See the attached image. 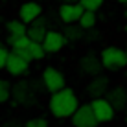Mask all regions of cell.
Wrapping results in <instances>:
<instances>
[{"label": "cell", "mask_w": 127, "mask_h": 127, "mask_svg": "<svg viewBox=\"0 0 127 127\" xmlns=\"http://www.w3.org/2000/svg\"><path fill=\"white\" fill-rule=\"evenodd\" d=\"M79 99H77L76 92L68 87H64L59 92H54L50 96V101H48V109L55 118L59 120H66V118H72L76 114V111L79 109Z\"/></svg>", "instance_id": "6da1fadb"}, {"label": "cell", "mask_w": 127, "mask_h": 127, "mask_svg": "<svg viewBox=\"0 0 127 127\" xmlns=\"http://www.w3.org/2000/svg\"><path fill=\"white\" fill-rule=\"evenodd\" d=\"M101 57V64L105 70H120L127 66V52L120 46H105L99 54Z\"/></svg>", "instance_id": "7a4b0ae2"}, {"label": "cell", "mask_w": 127, "mask_h": 127, "mask_svg": "<svg viewBox=\"0 0 127 127\" xmlns=\"http://www.w3.org/2000/svg\"><path fill=\"white\" fill-rule=\"evenodd\" d=\"M41 83L46 92L54 94L64 89V74L55 66H46L41 74Z\"/></svg>", "instance_id": "3957f363"}, {"label": "cell", "mask_w": 127, "mask_h": 127, "mask_svg": "<svg viewBox=\"0 0 127 127\" xmlns=\"http://www.w3.org/2000/svg\"><path fill=\"white\" fill-rule=\"evenodd\" d=\"M39 90L33 89L32 81H19L13 85V99L20 105H33L37 101Z\"/></svg>", "instance_id": "277c9868"}, {"label": "cell", "mask_w": 127, "mask_h": 127, "mask_svg": "<svg viewBox=\"0 0 127 127\" xmlns=\"http://www.w3.org/2000/svg\"><path fill=\"white\" fill-rule=\"evenodd\" d=\"M90 105H92V111H94V114H96L99 124H109V122L114 120L116 109L111 105V101L107 98H96V99L90 101Z\"/></svg>", "instance_id": "5b68a950"}, {"label": "cell", "mask_w": 127, "mask_h": 127, "mask_svg": "<svg viewBox=\"0 0 127 127\" xmlns=\"http://www.w3.org/2000/svg\"><path fill=\"white\" fill-rule=\"evenodd\" d=\"M70 120H72V125L74 127H96V125L99 124L98 118H96V114H94V111H92V105H90V103L81 105V107L76 111V114L70 118Z\"/></svg>", "instance_id": "8992f818"}, {"label": "cell", "mask_w": 127, "mask_h": 127, "mask_svg": "<svg viewBox=\"0 0 127 127\" xmlns=\"http://www.w3.org/2000/svg\"><path fill=\"white\" fill-rule=\"evenodd\" d=\"M42 17V4L37 2V0H28V2H22L19 7V19L22 20L24 24H33L37 19Z\"/></svg>", "instance_id": "52a82bcc"}, {"label": "cell", "mask_w": 127, "mask_h": 127, "mask_svg": "<svg viewBox=\"0 0 127 127\" xmlns=\"http://www.w3.org/2000/svg\"><path fill=\"white\" fill-rule=\"evenodd\" d=\"M111 90V81H109L107 76L99 74L96 77H90L89 85H87V96L90 99H96V98H105L107 92Z\"/></svg>", "instance_id": "ba28073f"}, {"label": "cell", "mask_w": 127, "mask_h": 127, "mask_svg": "<svg viewBox=\"0 0 127 127\" xmlns=\"http://www.w3.org/2000/svg\"><path fill=\"white\" fill-rule=\"evenodd\" d=\"M83 13H85V7L79 2L77 4H61L57 9L61 22H64V24H77Z\"/></svg>", "instance_id": "9c48e42d"}, {"label": "cell", "mask_w": 127, "mask_h": 127, "mask_svg": "<svg viewBox=\"0 0 127 127\" xmlns=\"http://www.w3.org/2000/svg\"><path fill=\"white\" fill-rule=\"evenodd\" d=\"M6 70L7 74L13 77H20L24 76L26 72L30 70V61L24 59L22 55H19L17 52H9V57H7V63H6Z\"/></svg>", "instance_id": "30bf717a"}, {"label": "cell", "mask_w": 127, "mask_h": 127, "mask_svg": "<svg viewBox=\"0 0 127 127\" xmlns=\"http://www.w3.org/2000/svg\"><path fill=\"white\" fill-rule=\"evenodd\" d=\"M79 70L85 74V76H89V77L99 76L101 70H103L101 57H98L96 54H85V55H81V59H79Z\"/></svg>", "instance_id": "8fae6325"}, {"label": "cell", "mask_w": 127, "mask_h": 127, "mask_svg": "<svg viewBox=\"0 0 127 127\" xmlns=\"http://www.w3.org/2000/svg\"><path fill=\"white\" fill-rule=\"evenodd\" d=\"M66 37H64L63 32H57V30H48L44 41H42V46H44L46 54H57L64 48L66 44Z\"/></svg>", "instance_id": "7c38bea8"}, {"label": "cell", "mask_w": 127, "mask_h": 127, "mask_svg": "<svg viewBox=\"0 0 127 127\" xmlns=\"http://www.w3.org/2000/svg\"><path fill=\"white\" fill-rule=\"evenodd\" d=\"M105 98L111 101V105L116 111H125V107H127V89H124V87H111V90L107 92Z\"/></svg>", "instance_id": "4fadbf2b"}, {"label": "cell", "mask_w": 127, "mask_h": 127, "mask_svg": "<svg viewBox=\"0 0 127 127\" xmlns=\"http://www.w3.org/2000/svg\"><path fill=\"white\" fill-rule=\"evenodd\" d=\"M46 33H48V28H46V19H44V17L37 19L33 24L28 26V37L32 39V41L42 42L44 37H46Z\"/></svg>", "instance_id": "5bb4252c"}, {"label": "cell", "mask_w": 127, "mask_h": 127, "mask_svg": "<svg viewBox=\"0 0 127 127\" xmlns=\"http://www.w3.org/2000/svg\"><path fill=\"white\" fill-rule=\"evenodd\" d=\"M6 32H7V39L24 37V35H28V24H24L20 19H13L6 24Z\"/></svg>", "instance_id": "9a60e30c"}, {"label": "cell", "mask_w": 127, "mask_h": 127, "mask_svg": "<svg viewBox=\"0 0 127 127\" xmlns=\"http://www.w3.org/2000/svg\"><path fill=\"white\" fill-rule=\"evenodd\" d=\"M66 28H64V37H66L68 42H77V41H83L85 39V33L87 30H83L79 24H64Z\"/></svg>", "instance_id": "2e32d148"}, {"label": "cell", "mask_w": 127, "mask_h": 127, "mask_svg": "<svg viewBox=\"0 0 127 127\" xmlns=\"http://www.w3.org/2000/svg\"><path fill=\"white\" fill-rule=\"evenodd\" d=\"M13 98V87L6 77H0V105L7 103V99Z\"/></svg>", "instance_id": "e0dca14e"}, {"label": "cell", "mask_w": 127, "mask_h": 127, "mask_svg": "<svg viewBox=\"0 0 127 127\" xmlns=\"http://www.w3.org/2000/svg\"><path fill=\"white\" fill-rule=\"evenodd\" d=\"M96 20H98L96 19V11H85L81 15V19H79L77 24H79L83 30H92L96 26Z\"/></svg>", "instance_id": "ac0fdd59"}, {"label": "cell", "mask_w": 127, "mask_h": 127, "mask_svg": "<svg viewBox=\"0 0 127 127\" xmlns=\"http://www.w3.org/2000/svg\"><path fill=\"white\" fill-rule=\"evenodd\" d=\"M30 54H32V61H41L46 55V50H44V46H42V42L32 41V44H30Z\"/></svg>", "instance_id": "d6986e66"}, {"label": "cell", "mask_w": 127, "mask_h": 127, "mask_svg": "<svg viewBox=\"0 0 127 127\" xmlns=\"http://www.w3.org/2000/svg\"><path fill=\"white\" fill-rule=\"evenodd\" d=\"M105 0H79V4L85 7V11H98L103 6Z\"/></svg>", "instance_id": "ffe728a7"}, {"label": "cell", "mask_w": 127, "mask_h": 127, "mask_svg": "<svg viewBox=\"0 0 127 127\" xmlns=\"http://www.w3.org/2000/svg\"><path fill=\"white\" fill-rule=\"evenodd\" d=\"M26 127H50L44 118H32L26 122Z\"/></svg>", "instance_id": "44dd1931"}, {"label": "cell", "mask_w": 127, "mask_h": 127, "mask_svg": "<svg viewBox=\"0 0 127 127\" xmlns=\"http://www.w3.org/2000/svg\"><path fill=\"white\" fill-rule=\"evenodd\" d=\"M9 52H11V50H7V46H2V44H0V70L6 68L7 57H9Z\"/></svg>", "instance_id": "7402d4cb"}, {"label": "cell", "mask_w": 127, "mask_h": 127, "mask_svg": "<svg viewBox=\"0 0 127 127\" xmlns=\"http://www.w3.org/2000/svg\"><path fill=\"white\" fill-rule=\"evenodd\" d=\"M61 4H77L79 0H59Z\"/></svg>", "instance_id": "603a6c76"}, {"label": "cell", "mask_w": 127, "mask_h": 127, "mask_svg": "<svg viewBox=\"0 0 127 127\" xmlns=\"http://www.w3.org/2000/svg\"><path fill=\"white\" fill-rule=\"evenodd\" d=\"M116 2H120V4H127V0H116Z\"/></svg>", "instance_id": "cb8c5ba5"}, {"label": "cell", "mask_w": 127, "mask_h": 127, "mask_svg": "<svg viewBox=\"0 0 127 127\" xmlns=\"http://www.w3.org/2000/svg\"><path fill=\"white\" fill-rule=\"evenodd\" d=\"M125 114H127V107H125Z\"/></svg>", "instance_id": "d4e9b609"}, {"label": "cell", "mask_w": 127, "mask_h": 127, "mask_svg": "<svg viewBox=\"0 0 127 127\" xmlns=\"http://www.w3.org/2000/svg\"><path fill=\"white\" fill-rule=\"evenodd\" d=\"M125 52H127V44H125Z\"/></svg>", "instance_id": "484cf974"}, {"label": "cell", "mask_w": 127, "mask_h": 127, "mask_svg": "<svg viewBox=\"0 0 127 127\" xmlns=\"http://www.w3.org/2000/svg\"><path fill=\"white\" fill-rule=\"evenodd\" d=\"M37 2H42V0H37Z\"/></svg>", "instance_id": "4316f807"}]
</instances>
